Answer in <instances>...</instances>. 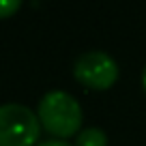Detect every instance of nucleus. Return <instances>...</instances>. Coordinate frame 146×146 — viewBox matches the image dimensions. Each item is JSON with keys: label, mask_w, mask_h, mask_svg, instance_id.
Listing matches in <instances>:
<instances>
[{"label": "nucleus", "mask_w": 146, "mask_h": 146, "mask_svg": "<svg viewBox=\"0 0 146 146\" xmlns=\"http://www.w3.org/2000/svg\"><path fill=\"white\" fill-rule=\"evenodd\" d=\"M19 7H22L19 0H0V19L11 17L15 11H19Z\"/></svg>", "instance_id": "obj_5"}, {"label": "nucleus", "mask_w": 146, "mask_h": 146, "mask_svg": "<svg viewBox=\"0 0 146 146\" xmlns=\"http://www.w3.org/2000/svg\"><path fill=\"white\" fill-rule=\"evenodd\" d=\"M36 146H73L69 144L67 140H58V137H52V140H45V142H39Z\"/></svg>", "instance_id": "obj_6"}, {"label": "nucleus", "mask_w": 146, "mask_h": 146, "mask_svg": "<svg viewBox=\"0 0 146 146\" xmlns=\"http://www.w3.org/2000/svg\"><path fill=\"white\" fill-rule=\"evenodd\" d=\"M142 84H144V90H146V67H144V73H142Z\"/></svg>", "instance_id": "obj_7"}, {"label": "nucleus", "mask_w": 146, "mask_h": 146, "mask_svg": "<svg viewBox=\"0 0 146 146\" xmlns=\"http://www.w3.org/2000/svg\"><path fill=\"white\" fill-rule=\"evenodd\" d=\"M73 75L78 82H82L92 90H105L114 86V82L118 80V62L108 52L90 50L75 58Z\"/></svg>", "instance_id": "obj_3"}, {"label": "nucleus", "mask_w": 146, "mask_h": 146, "mask_svg": "<svg viewBox=\"0 0 146 146\" xmlns=\"http://www.w3.org/2000/svg\"><path fill=\"white\" fill-rule=\"evenodd\" d=\"M75 146H108V135L99 127H86L78 133Z\"/></svg>", "instance_id": "obj_4"}, {"label": "nucleus", "mask_w": 146, "mask_h": 146, "mask_svg": "<svg viewBox=\"0 0 146 146\" xmlns=\"http://www.w3.org/2000/svg\"><path fill=\"white\" fill-rule=\"evenodd\" d=\"M36 116H39L43 127L58 140L80 133V127H82V120H84L80 101L67 90L45 92L39 101Z\"/></svg>", "instance_id": "obj_1"}, {"label": "nucleus", "mask_w": 146, "mask_h": 146, "mask_svg": "<svg viewBox=\"0 0 146 146\" xmlns=\"http://www.w3.org/2000/svg\"><path fill=\"white\" fill-rule=\"evenodd\" d=\"M41 120L28 105H0V146H36Z\"/></svg>", "instance_id": "obj_2"}]
</instances>
